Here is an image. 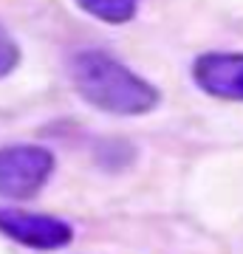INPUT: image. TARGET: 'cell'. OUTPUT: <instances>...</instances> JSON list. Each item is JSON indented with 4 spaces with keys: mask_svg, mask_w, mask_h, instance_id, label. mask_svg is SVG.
<instances>
[{
    "mask_svg": "<svg viewBox=\"0 0 243 254\" xmlns=\"http://www.w3.org/2000/svg\"><path fill=\"white\" fill-rule=\"evenodd\" d=\"M17 60H20V51L14 46V40L6 34V28L0 26V76H6V73L14 71Z\"/></svg>",
    "mask_w": 243,
    "mask_h": 254,
    "instance_id": "obj_6",
    "label": "cell"
},
{
    "mask_svg": "<svg viewBox=\"0 0 243 254\" xmlns=\"http://www.w3.org/2000/svg\"><path fill=\"white\" fill-rule=\"evenodd\" d=\"M0 232L11 237L14 243L51 252L63 249L74 240V229L60 218L51 215H37V212H23V209H0Z\"/></svg>",
    "mask_w": 243,
    "mask_h": 254,
    "instance_id": "obj_3",
    "label": "cell"
},
{
    "mask_svg": "<svg viewBox=\"0 0 243 254\" xmlns=\"http://www.w3.org/2000/svg\"><path fill=\"white\" fill-rule=\"evenodd\" d=\"M54 173V155L45 147L17 144L0 150V195L11 200L34 198Z\"/></svg>",
    "mask_w": 243,
    "mask_h": 254,
    "instance_id": "obj_2",
    "label": "cell"
},
{
    "mask_svg": "<svg viewBox=\"0 0 243 254\" xmlns=\"http://www.w3.org/2000/svg\"><path fill=\"white\" fill-rule=\"evenodd\" d=\"M192 79L204 93L226 102H243V54L209 51L192 65Z\"/></svg>",
    "mask_w": 243,
    "mask_h": 254,
    "instance_id": "obj_4",
    "label": "cell"
},
{
    "mask_svg": "<svg viewBox=\"0 0 243 254\" xmlns=\"http://www.w3.org/2000/svg\"><path fill=\"white\" fill-rule=\"evenodd\" d=\"M71 82L88 105L113 116H142L159 105V91L150 82L96 48L71 60Z\"/></svg>",
    "mask_w": 243,
    "mask_h": 254,
    "instance_id": "obj_1",
    "label": "cell"
},
{
    "mask_svg": "<svg viewBox=\"0 0 243 254\" xmlns=\"http://www.w3.org/2000/svg\"><path fill=\"white\" fill-rule=\"evenodd\" d=\"M77 6H80L82 11H88L90 17L102 20V23L119 26V23L133 20L139 0H77Z\"/></svg>",
    "mask_w": 243,
    "mask_h": 254,
    "instance_id": "obj_5",
    "label": "cell"
}]
</instances>
